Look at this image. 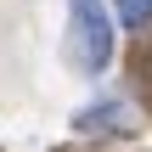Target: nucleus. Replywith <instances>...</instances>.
I'll use <instances>...</instances> for the list:
<instances>
[{
	"label": "nucleus",
	"mask_w": 152,
	"mask_h": 152,
	"mask_svg": "<svg viewBox=\"0 0 152 152\" xmlns=\"http://www.w3.org/2000/svg\"><path fill=\"white\" fill-rule=\"evenodd\" d=\"M68 56L85 79L113 68V11L102 0H68Z\"/></svg>",
	"instance_id": "obj_1"
},
{
	"label": "nucleus",
	"mask_w": 152,
	"mask_h": 152,
	"mask_svg": "<svg viewBox=\"0 0 152 152\" xmlns=\"http://www.w3.org/2000/svg\"><path fill=\"white\" fill-rule=\"evenodd\" d=\"M73 130L79 135H135V113L124 96H102V102H85L73 113Z\"/></svg>",
	"instance_id": "obj_2"
},
{
	"label": "nucleus",
	"mask_w": 152,
	"mask_h": 152,
	"mask_svg": "<svg viewBox=\"0 0 152 152\" xmlns=\"http://www.w3.org/2000/svg\"><path fill=\"white\" fill-rule=\"evenodd\" d=\"M113 17L124 28H147L152 23V0H113Z\"/></svg>",
	"instance_id": "obj_3"
}]
</instances>
